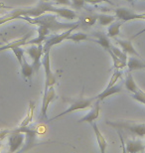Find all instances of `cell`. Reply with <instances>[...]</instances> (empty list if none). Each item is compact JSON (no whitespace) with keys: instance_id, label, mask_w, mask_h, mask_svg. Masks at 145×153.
<instances>
[{"instance_id":"obj_30","label":"cell","mask_w":145,"mask_h":153,"mask_svg":"<svg viewBox=\"0 0 145 153\" xmlns=\"http://www.w3.org/2000/svg\"><path fill=\"white\" fill-rule=\"evenodd\" d=\"M54 4L59 6H71V0H54Z\"/></svg>"},{"instance_id":"obj_33","label":"cell","mask_w":145,"mask_h":153,"mask_svg":"<svg viewBox=\"0 0 145 153\" xmlns=\"http://www.w3.org/2000/svg\"><path fill=\"white\" fill-rule=\"evenodd\" d=\"M8 8H9L8 6H6L5 4H3L2 2H0V11H1L2 9H8Z\"/></svg>"},{"instance_id":"obj_14","label":"cell","mask_w":145,"mask_h":153,"mask_svg":"<svg viewBox=\"0 0 145 153\" xmlns=\"http://www.w3.org/2000/svg\"><path fill=\"white\" fill-rule=\"evenodd\" d=\"M116 43L119 45L120 49L125 52L127 55L135 57H140V55L138 54V52L135 50V48L132 45V42L130 40H121V39H116Z\"/></svg>"},{"instance_id":"obj_21","label":"cell","mask_w":145,"mask_h":153,"mask_svg":"<svg viewBox=\"0 0 145 153\" xmlns=\"http://www.w3.org/2000/svg\"><path fill=\"white\" fill-rule=\"evenodd\" d=\"M34 112H35V102L33 100H31L29 102V108L28 111H27V114L25 116V118L23 119V121L21 122L20 127H26L31 123V121L33 120V116H34Z\"/></svg>"},{"instance_id":"obj_15","label":"cell","mask_w":145,"mask_h":153,"mask_svg":"<svg viewBox=\"0 0 145 153\" xmlns=\"http://www.w3.org/2000/svg\"><path fill=\"white\" fill-rule=\"evenodd\" d=\"M91 124V127L94 129V135L97 137V144H98V147H100V150L101 153H104L106 150V147H107V142H106V139L104 138V136L103 135V133L100 132V130L98 129V126L97 124V122H92Z\"/></svg>"},{"instance_id":"obj_3","label":"cell","mask_w":145,"mask_h":153,"mask_svg":"<svg viewBox=\"0 0 145 153\" xmlns=\"http://www.w3.org/2000/svg\"><path fill=\"white\" fill-rule=\"evenodd\" d=\"M42 66L44 67V72H45V87L44 91L50 87H54V85L56 84L58 76L54 74L53 71L51 69V60H50V51H47L43 54L42 57Z\"/></svg>"},{"instance_id":"obj_11","label":"cell","mask_w":145,"mask_h":153,"mask_svg":"<svg viewBox=\"0 0 145 153\" xmlns=\"http://www.w3.org/2000/svg\"><path fill=\"white\" fill-rule=\"evenodd\" d=\"M145 145L144 142L141 140H135L130 139L127 140L124 144V152H130V153H137V152H144Z\"/></svg>"},{"instance_id":"obj_29","label":"cell","mask_w":145,"mask_h":153,"mask_svg":"<svg viewBox=\"0 0 145 153\" xmlns=\"http://www.w3.org/2000/svg\"><path fill=\"white\" fill-rule=\"evenodd\" d=\"M71 2H72L71 6L74 9H76V10H81V9H83L86 3L85 0H71Z\"/></svg>"},{"instance_id":"obj_18","label":"cell","mask_w":145,"mask_h":153,"mask_svg":"<svg viewBox=\"0 0 145 153\" xmlns=\"http://www.w3.org/2000/svg\"><path fill=\"white\" fill-rule=\"evenodd\" d=\"M30 37H31V34L28 33V34H26L25 36H23V37L20 39L14 40V41L8 43V44H6V45H2V46L0 45V52L5 51V50H11L12 48L16 47V46H26V43L30 39Z\"/></svg>"},{"instance_id":"obj_35","label":"cell","mask_w":145,"mask_h":153,"mask_svg":"<svg viewBox=\"0 0 145 153\" xmlns=\"http://www.w3.org/2000/svg\"><path fill=\"white\" fill-rule=\"evenodd\" d=\"M40 1H43V2H49L50 0H40Z\"/></svg>"},{"instance_id":"obj_23","label":"cell","mask_w":145,"mask_h":153,"mask_svg":"<svg viewBox=\"0 0 145 153\" xmlns=\"http://www.w3.org/2000/svg\"><path fill=\"white\" fill-rule=\"evenodd\" d=\"M67 40H69V41H73L75 43H80L82 41H86V40H89L88 34H86V33H83V32H78V33H75V32H72L70 34V36L68 37Z\"/></svg>"},{"instance_id":"obj_13","label":"cell","mask_w":145,"mask_h":153,"mask_svg":"<svg viewBox=\"0 0 145 153\" xmlns=\"http://www.w3.org/2000/svg\"><path fill=\"white\" fill-rule=\"evenodd\" d=\"M126 67L128 68V72L137 71V70H143L145 69V61L141 60V57L130 56V58L127 59Z\"/></svg>"},{"instance_id":"obj_26","label":"cell","mask_w":145,"mask_h":153,"mask_svg":"<svg viewBox=\"0 0 145 153\" xmlns=\"http://www.w3.org/2000/svg\"><path fill=\"white\" fill-rule=\"evenodd\" d=\"M11 51L13 52V54L15 55L19 65H21V63H22V61H23V58L25 56V50L22 48V46H16V47L12 48Z\"/></svg>"},{"instance_id":"obj_8","label":"cell","mask_w":145,"mask_h":153,"mask_svg":"<svg viewBox=\"0 0 145 153\" xmlns=\"http://www.w3.org/2000/svg\"><path fill=\"white\" fill-rule=\"evenodd\" d=\"M115 18L122 22L132 20H145V13H136L127 8H117L115 10Z\"/></svg>"},{"instance_id":"obj_32","label":"cell","mask_w":145,"mask_h":153,"mask_svg":"<svg viewBox=\"0 0 145 153\" xmlns=\"http://www.w3.org/2000/svg\"><path fill=\"white\" fill-rule=\"evenodd\" d=\"M10 132V130L8 129H4V130H0V141L3 140L5 138V137H7V135Z\"/></svg>"},{"instance_id":"obj_4","label":"cell","mask_w":145,"mask_h":153,"mask_svg":"<svg viewBox=\"0 0 145 153\" xmlns=\"http://www.w3.org/2000/svg\"><path fill=\"white\" fill-rule=\"evenodd\" d=\"M26 53L32 60L34 72H35V74H37L42 66V57L43 54H44V52H43V43L30 45L26 49Z\"/></svg>"},{"instance_id":"obj_1","label":"cell","mask_w":145,"mask_h":153,"mask_svg":"<svg viewBox=\"0 0 145 153\" xmlns=\"http://www.w3.org/2000/svg\"><path fill=\"white\" fill-rule=\"evenodd\" d=\"M58 15L54 13H44L37 17H29V16H23L21 17L22 20L27 21L30 24L39 26H45L50 30L51 33H58L60 31H65V30L71 29V28H78L80 26V21L75 23H63L59 22Z\"/></svg>"},{"instance_id":"obj_12","label":"cell","mask_w":145,"mask_h":153,"mask_svg":"<svg viewBox=\"0 0 145 153\" xmlns=\"http://www.w3.org/2000/svg\"><path fill=\"white\" fill-rule=\"evenodd\" d=\"M121 91H122V85H112V87H110V88H106L100 94H98L97 96H95L94 99L101 102V100H106V97H109L110 96H113V94H115L120 93Z\"/></svg>"},{"instance_id":"obj_37","label":"cell","mask_w":145,"mask_h":153,"mask_svg":"<svg viewBox=\"0 0 145 153\" xmlns=\"http://www.w3.org/2000/svg\"><path fill=\"white\" fill-rule=\"evenodd\" d=\"M0 45H2V43H1V42H0Z\"/></svg>"},{"instance_id":"obj_27","label":"cell","mask_w":145,"mask_h":153,"mask_svg":"<svg viewBox=\"0 0 145 153\" xmlns=\"http://www.w3.org/2000/svg\"><path fill=\"white\" fill-rule=\"evenodd\" d=\"M119 79H122L121 70H115L113 74L112 75V76H110L109 85H106V88H110V87H112V85H116V82H117V81H118Z\"/></svg>"},{"instance_id":"obj_17","label":"cell","mask_w":145,"mask_h":153,"mask_svg":"<svg viewBox=\"0 0 145 153\" xmlns=\"http://www.w3.org/2000/svg\"><path fill=\"white\" fill-rule=\"evenodd\" d=\"M92 36L94 37V39L92 40V41H94L95 43H97V44H100L101 47L103 49H106V50H109L110 48H112V44H110V41L109 37H107L106 34H104L103 32H94Z\"/></svg>"},{"instance_id":"obj_28","label":"cell","mask_w":145,"mask_h":153,"mask_svg":"<svg viewBox=\"0 0 145 153\" xmlns=\"http://www.w3.org/2000/svg\"><path fill=\"white\" fill-rule=\"evenodd\" d=\"M132 99L137 100L138 102H141V103H143V105H145V93L142 90H140V88L136 93L132 94Z\"/></svg>"},{"instance_id":"obj_2","label":"cell","mask_w":145,"mask_h":153,"mask_svg":"<svg viewBox=\"0 0 145 153\" xmlns=\"http://www.w3.org/2000/svg\"><path fill=\"white\" fill-rule=\"evenodd\" d=\"M106 123L113 127L116 130H124L130 132L133 135L144 137L145 136V123H135L131 121H112L106 120Z\"/></svg>"},{"instance_id":"obj_6","label":"cell","mask_w":145,"mask_h":153,"mask_svg":"<svg viewBox=\"0 0 145 153\" xmlns=\"http://www.w3.org/2000/svg\"><path fill=\"white\" fill-rule=\"evenodd\" d=\"M76 29L77 28H71V29L65 30L64 32L60 33V34L54 33L53 35H51L50 37H48L44 41V44H43V52L45 53V52H47V51H51V49L53 48L54 46L61 44L62 42H64L65 40H67L71 33L73 31H75Z\"/></svg>"},{"instance_id":"obj_31","label":"cell","mask_w":145,"mask_h":153,"mask_svg":"<svg viewBox=\"0 0 145 153\" xmlns=\"http://www.w3.org/2000/svg\"><path fill=\"white\" fill-rule=\"evenodd\" d=\"M86 3H89V4H98V3H101V2H107L109 4H112L109 0H85Z\"/></svg>"},{"instance_id":"obj_19","label":"cell","mask_w":145,"mask_h":153,"mask_svg":"<svg viewBox=\"0 0 145 153\" xmlns=\"http://www.w3.org/2000/svg\"><path fill=\"white\" fill-rule=\"evenodd\" d=\"M122 21H113L112 23H110L109 27H107L106 35L109 38H115L120 34V27L122 26Z\"/></svg>"},{"instance_id":"obj_22","label":"cell","mask_w":145,"mask_h":153,"mask_svg":"<svg viewBox=\"0 0 145 153\" xmlns=\"http://www.w3.org/2000/svg\"><path fill=\"white\" fill-rule=\"evenodd\" d=\"M115 20V15H107V14H97V21L98 25L100 26H109Z\"/></svg>"},{"instance_id":"obj_10","label":"cell","mask_w":145,"mask_h":153,"mask_svg":"<svg viewBox=\"0 0 145 153\" xmlns=\"http://www.w3.org/2000/svg\"><path fill=\"white\" fill-rule=\"evenodd\" d=\"M100 100H95L94 103L91 105V108L89 109V111L87 114L83 116L82 118L79 119V123L82 122H88V123H92L94 122L100 116Z\"/></svg>"},{"instance_id":"obj_36","label":"cell","mask_w":145,"mask_h":153,"mask_svg":"<svg viewBox=\"0 0 145 153\" xmlns=\"http://www.w3.org/2000/svg\"><path fill=\"white\" fill-rule=\"evenodd\" d=\"M0 147H1V141H0Z\"/></svg>"},{"instance_id":"obj_25","label":"cell","mask_w":145,"mask_h":153,"mask_svg":"<svg viewBox=\"0 0 145 153\" xmlns=\"http://www.w3.org/2000/svg\"><path fill=\"white\" fill-rule=\"evenodd\" d=\"M110 50L112 51V53L115 55V56L118 58L120 61H122L123 63L126 64L127 63V54L125 53V52H123L120 48H117V47H115V46L112 45V48H110Z\"/></svg>"},{"instance_id":"obj_20","label":"cell","mask_w":145,"mask_h":153,"mask_svg":"<svg viewBox=\"0 0 145 153\" xmlns=\"http://www.w3.org/2000/svg\"><path fill=\"white\" fill-rule=\"evenodd\" d=\"M124 88L126 91H130L132 94L136 93V91L139 90V88H138V85H136V82L134 81L133 76L131 75V72H128L127 74H126V78L124 81Z\"/></svg>"},{"instance_id":"obj_7","label":"cell","mask_w":145,"mask_h":153,"mask_svg":"<svg viewBox=\"0 0 145 153\" xmlns=\"http://www.w3.org/2000/svg\"><path fill=\"white\" fill-rule=\"evenodd\" d=\"M25 133L18 130L17 128L10 130V132L7 135L9 152H16L19 150V148L25 141Z\"/></svg>"},{"instance_id":"obj_9","label":"cell","mask_w":145,"mask_h":153,"mask_svg":"<svg viewBox=\"0 0 145 153\" xmlns=\"http://www.w3.org/2000/svg\"><path fill=\"white\" fill-rule=\"evenodd\" d=\"M56 91H55L54 87H50L44 91V96H43L42 100V106H41V112H40V119H47V111L49 105L54 102L56 99Z\"/></svg>"},{"instance_id":"obj_5","label":"cell","mask_w":145,"mask_h":153,"mask_svg":"<svg viewBox=\"0 0 145 153\" xmlns=\"http://www.w3.org/2000/svg\"><path fill=\"white\" fill-rule=\"evenodd\" d=\"M83 94H84V91H83ZM83 94H82V97H80V99H78L77 100H75L74 102L71 103V105H69V108H68L66 111H64L63 112L59 114L58 115L55 116V117L51 118V121L55 120V119H58L59 117H61V116H63V115L71 114V112H73V111H82V109H86V108H91L95 100L94 99V97H92V99H84V97H83Z\"/></svg>"},{"instance_id":"obj_34","label":"cell","mask_w":145,"mask_h":153,"mask_svg":"<svg viewBox=\"0 0 145 153\" xmlns=\"http://www.w3.org/2000/svg\"><path fill=\"white\" fill-rule=\"evenodd\" d=\"M125 1H127V2H131L132 4L134 3V0H125Z\"/></svg>"},{"instance_id":"obj_38","label":"cell","mask_w":145,"mask_h":153,"mask_svg":"<svg viewBox=\"0 0 145 153\" xmlns=\"http://www.w3.org/2000/svg\"><path fill=\"white\" fill-rule=\"evenodd\" d=\"M144 145H145V141H144Z\"/></svg>"},{"instance_id":"obj_24","label":"cell","mask_w":145,"mask_h":153,"mask_svg":"<svg viewBox=\"0 0 145 153\" xmlns=\"http://www.w3.org/2000/svg\"><path fill=\"white\" fill-rule=\"evenodd\" d=\"M107 52H109V54L110 55V57H112V62H113V69L115 70H122L124 69L126 67V64H124L122 62V61H120L118 58H117L115 54L112 53V51L110 50H107Z\"/></svg>"},{"instance_id":"obj_16","label":"cell","mask_w":145,"mask_h":153,"mask_svg":"<svg viewBox=\"0 0 145 153\" xmlns=\"http://www.w3.org/2000/svg\"><path fill=\"white\" fill-rule=\"evenodd\" d=\"M20 68H21V74H22L23 78L25 79H28L29 82L32 81V76L35 74V72H34L32 64L28 63V61H27L25 56L23 58V61L20 65Z\"/></svg>"}]
</instances>
